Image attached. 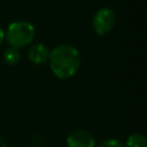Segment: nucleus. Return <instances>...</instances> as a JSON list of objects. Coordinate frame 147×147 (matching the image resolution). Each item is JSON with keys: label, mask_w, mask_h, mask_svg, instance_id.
<instances>
[{"label": "nucleus", "mask_w": 147, "mask_h": 147, "mask_svg": "<svg viewBox=\"0 0 147 147\" xmlns=\"http://www.w3.org/2000/svg\"><path fill=\"white\" fill-rule=\"evenodd\" d=\"M49 65L52 72L60 79L72 77L80 65V54L71 45H60L51 51Z\"/></svg>", "instance_id": "nucleus-1"}, {"label": "nucleus", "mask_w": 147, "mask_h": 147, "mask_svg": "<svg viewBox=\"0 0 147 147\" xmlns=\"http://www.w3.org/2000/svg\"><path fill=\"white\" fill-rule=\"evenodd\" d=\"M5 38L7 39L10 47L18 49L26 46L33 40L34 28L31 23L25 21L13 22L5 32Z\"/></svg>", "instance_id": "nucleus-2"}, {"label": "nucleus", "mask_w": 147, "mask_h": 147, "mask_svg": "<svg viewBox=\"0 0 147 147\" xmlns=\"http://www.w3.org/2000/svg\"><path fill=\"white\" fill-rule=\"evenodd\" d=\"M115 23H116V14L111 8L108 7H102L98 9L92 21L93 30L99 36L107 34L114 28Z\"/></svg>", "instance_id": "nucleus-3"}, {"label": "nucleus", "mask_w": 147, "mask_h": 147, "mask_svg": "<svg viewBox=\"0 0 147 147\" xmlns=\"http://www.w3.org/2000/svg\"><path fill=\"white\" fill-rule=\"evenodd\" d=\"M68 147H95V140L91 133L84 130H75L67 137Z\"/></svg>", "instance_id": "nucleus-4"}, {"label": "nucleus", "mask_w": 147, "mask_h": 147, "mask_svg": "<svg viewBox=\"0 0 147 147\" xmlns=\"http://www.w3.org/2000/svg\"><path fill=\"white\" fill-rule=\"evenodd\" d=\"M49 54L51 51L48 49V47L41 42H38L30 47L28 52V57L34 64H44L49 60Z\"/></svg>", "instance_id": "nucleus-5"}, {"label": "nucleus", "mask_w": 147, "mask_h": 147, "mask_svg": "<svg viewBox=\"0 0 147 147\" xmlns=\"http://www.w3.org/2000/svg\"><path fill=\"white\" fill-rule=\"evenodd\" d=\"M147 146V140L146 137L140 134V133H133L131 134L127 140L125 147H146Z\"/></svg>", "instance_id": "nucleus-6"}, {"label": "nucleus", "mask_w": 147, "mask_h": 147, "mask_svg": "<svg viewBox=\"0 0 147 147\" xmlns=\"http://www.w3.org/2000/svg\"><path fill=\"white\" fill-rule=\"evenodd\" d=\"M3 59L8 64H15L20 61V53L17 48L9 47L3 52Z\"/></svg>", "instance_id": "nucleus-7"}, {"label": "nucleus", "mask_w": 147, "mask_h": 147, "mask_svg": "<svg viewBox=\"0 0 147 147\" xmlns=\"http://www.w3.org/2000/svg\"><path fill=\"white\" fill-rule=\"evenodd\" d=\"M98 147H125V145L117 139H108V140H105Z\"/></svg>", "instance_id": "nucleus-8"}, {"label": "nucleus", "mask_w": 147, "mask_h": 147, "mask_svg": "<svg viewBox=\"0 0 147 147\" xmlns=\"http://www.w3.org/2000/svg\"><path fill=\"white\" fill-rule=\"evenodd\" d=\"M3 39H5V31H3V29L0 26V45L2 44Z\"/></svg>", "instance_id": "nucleus-9"}, {"label": "nucleus", "mask_w": 147, "mask_h": 147, "mask_svg": "<svg viewBox=\"0 0 147 147\" xmlns=\"http://www.w3.org/2000/svg\"><path fill=\"white\" fill-rule=\"evenodd\" d=\"M0 147H7V145H6V142L0 138Z\"/></svg>", "instance_id": "nucleus-10"}]
</instances>
